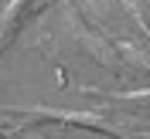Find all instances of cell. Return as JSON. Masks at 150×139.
<instances>
[{"label": "cell", "instance_id": "4", "mask_svg": "<svg viewBox=\"0 0 150 139\" xmlns=\"http://www.w3.org/2000/svg\"><path fill=\"white\" fill-rule=\"evenodd\" d=\"M106 105L109 109H126V112H147L150 115V85L137 88V92H126V95H109Z\"/></svg>", "mask_w": 150, "mask_h": 139}, {"label": "cell", "instance_id": "2", "mask_svg": "<svg viewBox=\"0 0 150 139\" xmlns=\"http://www.w3.org/2000/svg\"><path fill=\"white\" fill-rule=\"evenodd\" d=\"M48 0H10L0 14V58L7 54V47L17 41V34L28 27L31 20L45 10Z\"/></svg>", "mask_w": 150, "mask_h": 139}, {"label": "cell", "instance_id": "3", "mask_svg": "<svg viewBox=\"0 0 150 139\" xmlns=\"http://www.w3.org/2000/svg\"><path fill=\"white\" fill-rule=\"evenodd\" d=\"M112 47H116V61H120V71L133 82H150V54L140 51L130 41H116L112 37Z\"/></svg>", "mask_w": 150, "mask_h": 139}, {"label": "cell", "instance_id": "1", "mask_svg": "<svg viewBox=\"0 0 150 139\" xmlns=\"http://www.w3.org/2000/svg\"><path fill=\"white\" fill-rule=\"evenodd\" d=\"M24 115H34L31 122H62L72 129H85V132H99L109 139H133L126 129H116L112 122H106L96 112H72V109H24Z\"/></svg>", "mask_w": 150, "mask_h": 139}, {"label": "cell", "instance_id": "6", "mask_svg": "<svg viewBox=\"0 0 150 139\" xmlns=\"http://www.w3.org/2000/svg\"><path fill=\"white\" fill-rule=\"evenodd\" d=\"M24 139H45V136H24Z\"/></svg>", "mask_w": 150, "mask_h": 139}, {"label": "cell", "instance_id": "5", "mask_svg": "<svg viewBox=\"0 0 150 139\" xmlns=\"http://www.w3.org/2000/svg\"><path fill=\"white\" fill-rule=\"evenodd\" d=\"M120 3L130 14V20L143 31V37H150V0H120Z\"/></svg>", "mask_w": 150, "mask_h": 139}]
</instances>
